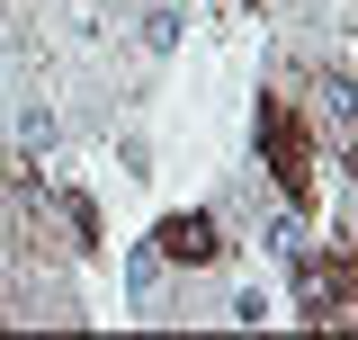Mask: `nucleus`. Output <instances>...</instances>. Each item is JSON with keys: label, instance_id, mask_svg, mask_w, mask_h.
I'll list each match as a JSON object with an SVG mask.
<instances>
[{"label": "nucleus", "instance_id": "f257e3e1", "mask_svg": "<svg viewBox=\"0 0 358 340\" xmlns=\"http://www.w3.org/2000/svg\"><path fill=\"white\" fill-rule=\"evenodd\" d=\"M251 126H260V162H268V179H278V197H287V206H313V197H322V143H313L305 108L268 90L260 108H251Z\"/></svg>", "mask_w": 358, "mask_h": 340}, {"label": "nucleus", "instance_id": "f03ea898", "mask_svg": "<svg viewBox=\"0 0 358 340\" xmlns=\"http://www.w3.org/2000/svg\"><path fill=\"white\" fill-rule=\"evenodd\" d=\"M296 296H305V323H350V313H358V269H350V251L331 242L322 260H305Z\"/></svg>", "mask_w": 358, "mask_h": 340}, {"label": "nucleus", "instance_id": "7ed1b4c3", "mask_svg": "<svg viewBox=\"0 0 358 340\" xmlns=\"http://www.w3.org/2000/svg\"><path fill=\"white\" fill-rule=\"evenodd\" d=\"M162 260L215 269V260H224V224H215V215H171V224H162Z\"/></svg>", "mask_w": 358, "mask_h": 340}, {"label": "nucleus", "instance_id": "20e7f679", "mask_svg": "<svg viewBox=\"0 0 358 340\" xmlns=\"http://www.w3.org/2000/svg\"><path fill=\"white\" fill-rule=\"evenodd\" d=\"M63 215H72V242H99V206H90L81 188H63Z\"/></svg>", "mask_w": 358, "mask_h": 340}, {"label": "nucleus", "instance_id": "39448f33", "mask_svg": "<svg viewBox=\"0 0 358 340\" xmlns=\"http://www.w3.org/2000/svg\"><path fill=\"white\" fill-rule=\"evenodd\" d=\"M0 323H9V313H0Z\"/></svg>", "mask_w": 358, "mask_h": 340}]
</instances>
